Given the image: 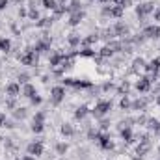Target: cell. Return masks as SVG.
<instances>
[{
  "label": "cell",
  "instance_id": "obj_7",
  "mask_svg": "<svg viewBox=\"0 0 160 160\" xmlns=\"http://www.w3.org/2000/svg\"><path fill=\"white\" fill-rule=\"evenodd\" d=\"M142 36H143L145 39H158L160 38V24H149V26H143Z\"/></svg>",
  "mask_w": 160,
  "mask_h": 160
},
{
  "label": "cell",
  "instance_id": "obj_31",
  "mask_svg": "<svg viewBox=\"0 0 160 160\" xmlns=\"http://www.w3.org/2000/svg\"><path fill=\"white\" fill-rule=\"evenodd\" d=\"M11 48V41L8 38H0V52H9Z\"/></svg>",
  "mask_w": 160,
  "mask_h": 160
},
{
  "label": "cell",
  "instance_id": "obj_2",
  "mask_svg": "<svg viewBox=\"0 0 160 160\" xmlns=\"http://www.w3.org/2000/svg\"><path fill=\"white\" fill-rule=\"evenodd\" d=\"M155 9H157V8H155L153 2H140V4H136V15H138V19H140L142 22H145V17L151 15Z\"/></svg>",
  "mask_w": 160,
  "mask_h": 160
},
{
  "label": "cell",
  "instance_id": "obj_11",
  "mask_svg": "<svg viewBox=\"0 0 160 160\" xmlns=\"http://www.w3.org/2000/svg\"><path fill=\"white\" fill-rule=\"evenodd\" d=\"M136 89H138L140 93H149V91H151V80H149L147 75H145V77H140V80L136 82Z\"/></svg>",
  "mask_w": 160,
  "mask_h": 160
},
{
  "label": "cell",
  "instance_id": "obj_57",
  "mask_svg": "<svg viewBox=\"0 0 160 160\" xmlns=\"http://www.w3.org/2000/svg\"><path fill=\"white\" fill-rule=\"evenodd\" d=\"M91 2H97V0H91Z\"/></svg>",
  "mask_w": 160,
  "mask_h": 160
},
{
  "label": "cell",
  "instance_id": "obj_37",
  "mask_svg": "<svg viewBox=\"0 0 160 160\" xmlns=\"http://www.w3.org/2000/svg\"><path fill=\"white\" fill-rule=\"evenodd\" d=\"M67 151H69V145H67V143H58V145H56V153H58V155H65Z\"/></svg>",
  "mask_w": 160,
  "mask_h": 160
},
{
  "label": "cell",
  "instance_id": "obj_42",
  "mask_svg": "<svg viewBox=\"0 0 160 160\" xmlns=\"http://www.w3.org/2000/svg\"><path fill=\"white\" fill-rule=\"evenodd\" d=\"M28 82H30V75H26V73H21V75H19V84L24 86V84H28Z\"/></svg>",
  "mask_w": 160,
  "mask_h": 160
},
{
  "label": "cell",
  "instance_id": "obj_52",
  "mask_svg": "<svg viewBox=\"0 0 160 160\" xmlns=\"http://www.w3.org/2000/svg\"><path fill=\"white\" fill-rule=\"evenodd\" d=\"M155 102H157V106L160 108V95H157V99H155Z\"/></svg>",
  "mask_w": 160,
  "mask_h": 160
},
{
  "label": "cell",
  "instance_id": "obj_22",
  "mask_svg": "<svg viewBox=\"0 0 160 160\" xmlns=\"http://www.w3.org/2000/svg\"><path fill=\"white\" fill-rule=\"evenodd\" d=\"M89 112H91V110H89L86 104H82V106H78V108L75 110V119H77V121H82L86 116H88V114H89Z\"/></svg>",
  "mask_w": 160,
  "mask_h": 160
},
{
  "label": "cell",
  "instance_id": "obj_14",
  "mask_svg": "<svg viewBox=\"0 0 160 160\" xmlns=\"http://www.w3.org/2000/svg\"><path fill=\"white\" fill-rule=\"evenodd\" d=\"M21 95H22V97H26V99H32L34 95H38V89H36V86H34V84H30V82H28V84H24V86L21 88Z\"/></svg>",
  "mask_w": 160,
  "mask_h": 160
},
{
  "label": "cell",
  "instance_id": "obj_38",
  "mask_svg": "<svg viewBox=\"0 0 160 160\" xmlns=\"http://www.w3.org/2000/svg\"><path fill=\"white\" fill-rule=\"evenodd\" d=\"M28 17H30L32 21H36V22H38V21H39V11H38V9H34V8H30V9H28Z\"/></svg>",
  "mask_w": 160,
  "mask_h": 160
},
{
  "label": "cell",
  "instance_id": "obj_21",
  "mask_svg": "<svg viewBox=\"0 0 160 160\" xmlns=\"http://www.w3.org/2000/svg\"><path fill=\"white\" fill-rule=\"evenodd\" d=\"M145 58H134V62H132V71L134 73H140V71H145Z\"/></svg>",
  "mask_w": 160,
  "mask_h": 160
},
{
  "label": "cell",
  "instance_id": "obj_16",
  "mask_svg": "<svg viewBox=\"0 0 160 160\" xmlns=\"http://www.w3.org/2000/svg\"><path fill=\"white\" fill-rule=\"evenodd\" d=\"M151 149H153V142H140L138 147H136V155L138 157H145Z\"/></svg>",
  "mask_w": 160,
  "mask_h": 160
},
{
  "label": "cell",
  "instance_id": "obj_54",
  "mask_svg": "<svg viewBox=\"0 0 160 160\" xmlns=\"http://www.w3.org/2000/svg\"><path fill=\"white\" fill-rule=\"evenodd\" d=\"M157 136H158V138H160V128H158V130H157Z\"/></svg>",
  "mask_w": 160,
  "mask_h": 160
},
{
  "label": "cell",
  "instance_id": "obj_30",
  "mask_svg": "<svg viewBox=\"0 0 160 160\" xmlns=\"http://www.w3.org/2000/svg\"><path fill=\"white\" fill-rule=\"evenodd\" d=\"M41 6H43L45 9H50V11H54V9L58 8V0H41Z\"/></svg>",
  "mask_w": 160,
  "mask_h": 160
},
{
  "label": "cell",
  "instance_id": "obj_24",
  "mask_svg": "<svg viewBox=\"0 0 160 160\" xmlns=\"http://www.w3.org/2000/svg\"><path fill=\"white\" fill-rule=\"evenodd\" d=\"M99 39H101V36H99V34H89L88 38H84V39H82V45H84V47H91V45H95Z\"/></svg>",
  "mask_w": 160,
  "mask_h": 160
},
{
  "label": "cell",
  "instance_id": "obj_13",
  "mask_svg": "<svg viewBox=\"0 0 160 160\" xmlns=\"http://www.w3.org/2000/svg\"><path fill=\"white\" fill-rule=\"evenodd\" d=\"M84 17H86V13L80 9V11H73V13H69V26H78L80 22L84 21Z\"/></svg>",
  "mask_w": 160,
  "mask_h": 160
},
{
  "label": "cell",
  "instance_id": "obj_35",
  "mask_svg": "<svg viewBox=\"0 0 160 160\" xmlns=\"http://www.w3.org/2000/svg\"><path fill=\"white\" fill-rule=\"evenodd\" d=\"M128 91H130V84H128L127 80H123V84L118 88V93H119V95H128Z\"/></svg>",
  "mask_w": 160,
  "mask_h": 160
},
{
  "label": "cell",
  "instance_id": "obj_29",
  "mask_svg": "<svg viewBox=\"0 0 160 160\" xmlns=\"http://www.w3.org/2000/svg\"><path fill=\"white\" fill-rule=\"evenodd\" d=\"M13 116H15V119H24V118L28 116V110H26L24 106H21V108H15V110H13Z\"/></svg>",
  "mask_w": 160,
  "mask_h": 160
},
{
  "label": "cell",
  "instance_id": "obj_48",
  "mask_svg": "<svg viewBox=\"0 0 160 160\" xmlns=\"http://www.w3.org/2000/svg\"><path fill=\"white\" fill-rule=\"evenodd\" d=\"M8 4H9V0H0V9H6Z\"/></svg>",
  "mask_w": 160,
  "mask_h": 160
},
{
  "label": "cell",
  "instance_id": "obj_45",
  "mask_svg": "<svg viewBox=\"0 0 160 160\" xmlns=\"http://www.w3.org/2000/svg\"><path fill=\"white\" fill-rule=\"evenodd\" d=\"M6 106H8V108H13V110H15V99H13V97H9V99L6 101Z\"/></svg>",
  "mask_w": 160,
  "mask_h": 160
},
{
  "label": "cell",
  "instance_id": "obj_18",
  "mask_svg": "<svg viewBox=\"0 0 160 160\" xmlns=\"http://www.w3.org/2000/svg\"><path fill=\"white\" fill-rule=\"evenodd\" d=\"M34 50L39 54V52H47V50H50V39L48 38H43L36 43V47H34Z\"/></svg>",
  "mask_w": 160,
  "mask_h": 160
},
{
  "label": "cell",
  "instance_id": "obj_26",
  "mask_svg": "<svg viewBox=\"0 0 160 160\" xmlns=\"http://www.w3.org/2000/svg\"><path fill=\"white\" fill-rule=\"evenodd\" d=\"M60 132H62L63 136H67V138L75 136V128H73V125H71V123H63V125H62V128H60Z\"/></svg>",
  "mask_w": 160,
  "mask_h": 160
},
{
  "label": "cell",
  "instance_id": "obj_40",
  "mask_svg": "<svg viewBox=\"0 0 160 160\" xmlns=\"http://www.w3.org/2000/svg\"><path fill=\"white\" fill-rule=\"evenodd\" d=\"M97 136H99V130H97V128H89V130H88V140H93V142H95Z\"/></svg>",
  "mask_w": 160,
  "mask_h": 160
},
{
  "label": "cell",
  "instance_id": "obj_15",
  "mask_svg": "<svg viewBox=\"0 0 160 160\" xmlns=\"http://www.w3.org/2000/svg\"><path fill=\"white\" fill-rule=\"evenodd\" d=\"M147 104H149V99H143V97H140V99L132 101V104H130V110H136V112H143V110L147 108Z\"/></svg>",
  "mask_w": 160,
  "mask_h": 160
},
{
  "label": "cell",
  "instance_id": "obj_19",
  "mask_svg": "<svg viewBox=\"0 0 160 160\" xmlns=\"http://www.w3.org/2000/svg\"><path fill=\"white\" fill-rule=\"evenodd\" d=\"M63 58H65L63 52H54V54L48 58V65H50V69H52V67H58V65L63 62Z\"/></svg>",
  "mask_w": 160,
  "mask_h": 160
},
{
  "label": "cell",
  "instance_id": "obj_53",
  "mask_svg": "<svg viewBox=\"0 0 160 160\" xmlns=\"http://www.w3.org/2000/svg\"><path fill=\"white\" fill-rule=\"evenodd\" d=\"M13 2H15V4H22L24 0H13Z\"/></svg>",
  "mask_w": 160,
  "mask_h": 160
},
{
  "label": "cell",
  "instance_id": "obj_28",
  "mask_svg": "<svg viewBox=\"0 0 160 160\" xmlns=\"http://www.w3.org/2000/svg\"><path fill=\"white\" fill-rule=\"evenodd\" d=\"M99 56H101L102 60H104V58H112V56H114V50H112L108 45H104V47L99 50Z\"/></svg>",
  "mask_w": 160,
  "mask_h": 160
},
{
  "label": "cell",
  "instance_id": "obj_10",
  "mask_svg": "<svg viewBox=\"0 0 160 160\" xmlns=\"http://www.w3.org/2000/svg\"><path fill=\"white\" fill-rule=\"evenodd\" d=\"M63 86H71V88H91L93 84L88 80H78V78H63L62 80Z\"/></svg>",
  "mask_w": 160,
  "mask_h": 160
},
{
  "label": "cell",
  "instance_id": "obj_3",
  "mask_svg": "<svg viewBox=\"0 0 160 160\" xmlns=\"http://www.w3.org/2000/svg\"><path fill=\"white\" fill-rule=\"evenodd\" d=\"M19 62H21V65L36 67V65H38V62H39V58H38V52H36L34 48H28V50H24V54H22V56H19Z\"/></svg>",
  "mask_w": 160,
  "mask_h": 160
},
{
  "label": "cell",
  "instance_id": "obj_23",
  "mask_svg": "<svg viewBox=\"0 0 160 160\" xmlns=\"http://www.w3.org/2000/svg\"><path fill=\"white\" fill-rule=\"evenodd\" d=\"M67 43H69V47H71V48H77V47L82 45V38H80L78 34H69Z\"/></svg>",
  "mask_w": 160,
  "mask_h": 160
},
{
  "label": "cell",
  "instance_id": "obj_39",
  "mask_svg": "<svg viewBox=\"0 0 160 160\" xmlns=\"http://www.w3.org/2000/svg\"><path fill=\"white\" fill-rule=\"evenodd\" d=\"M45 118H47V114L39 110V112H36V116H34V121H38V123H45Z\"/></svg>",
  "mask_w": 160,
  "mask_h": 160
},
{
  "label": "cell",
  "instance_id": "obj_51",
  "mask_svg": "<svg viewBox=\"0 0 160 160\" xmlns=\"http://www.w3.org/2000/svg\"><path fill=\"white\" fill-rule=\"evenodd\" d=\"M110 2H112L114 6H123V4H125V0H110Z\"/></svg>",
  "mask_w": 160,
  "mask_h": 160
},
{
  "label": "cell",
  "instance_id": "obj_6",
  "mask_svg": "<svg viewBox=\"0 0 160 160\" xmlns=\"http://www.w3.org/2000/svg\"><path fill=\"white\" fill-rule=\"evenodd\" d=\"M125 13L123 6H104L102 8V15L104 17H112V19H121Z\"/></svg>",
  "mask_w": 160,
  "mask_h": 160
},
{
  "label": "cell",
  "instance_id": "obj_33",
  "mask_svg": "<svg viewBox=\"0 0 160 160\" xmlns=\"http://www.w3.org/2000/svg\"><path fill=\"white\" fill-rule=\"evenodd\" d=\"M80 8H82V2H80V0H71L69 6H67L69 13H73V11H80Z\"/></svg>",
  "mask_w": 160,
  "mask_h": 160
},
{
  "label": "cell",
  "instance_id": "obj_25",
  "mask_svg": "<svg viewBox=\"0 0 160 160\" xmlns=\"http://www.w3.org/2000/svg\"><path fill=\"white\" fill-rule=\"evenodd\" d=\"M145 127L151 130V132H155L157 134V130L160 128V119H155V118H149L147 119V123H145Z\"/></svg>",
  "mask_w": 160,
  "mask_h": 160
},
{
  "label": "cell",
  "instance_id": "obj_8",
  "mask_svg": "<svg viewBox=\"0 0 160 160\" xmlns=\"http://www.w3.org/2000/svg\"><path fill=\"white\" fill-rule=\"evenodd\" d=\"M112 30H114V36H118L121 39H125V38L130 36V28H128V24H125L123 21H118V22L112 26Z\"/></svg>",
  "mask_w": 160,
  "mask_h": 160
},
{
  "label": "cell",
  "instance_id": "obj_43",
  "mask_svg": "<svg viewBox=\"0 0 160 160\" xmlns=\"http://www.w3.org/2000/svg\"><path fill=\"white\" fill-rule=\"evenodd\" d=\"M30 102H32L34 106H39L41 102H43V97H41V95H34V97L30 99Z\"/></svg>",
  "mask_w": 160,
  "mask_h": 160
},
{
  "label": "cell",
  "instance_id": "obj_9",
  "mask_svg": "<svg viewBox=\"0 0 160 160\" xmlns=\"http://www.w3.org/2000/svg\"><path fill=\"white\" fill-rule=\"evenodd\" d=\"M26 151H28V155H32V157H41V155H43V151H45L43 142H41V140H34L32 143H28V145H26Z\"/></svg>",
  "mask_w": 160,
  "mask_h": 160
},
{
  "label": "cell",
  "instance_id": "obj_50",
  "mask_svg": "<svg viewBox=\"0 0 160 160\" xmlns=\"http://www.w3.org/2000/svg\"><path fill=\"white\" fill-rule=\"evenodd\" d=\"M4 125H6V114L0 112V127H4Z\"/></svg>",
  "mask_w": 160,
  "mask_h": 160
},
{
  "label": "cell",
  "instance_id": "obj_12",
  "mask_svg": "<svg viewBox=\"0 0 160 160\" xmlns=\"http://www.w3.org/2000/svg\"><path fill=\"white\" fill-rule=\"evenodd\" d=\"M6 95L17 99V97L21 95V84H19V82H11V84H8V86H6Z\"/></svg>",
  "mask_w": 160,
  "mask_h": 160
},
{
  "label": "cell",
  "instance_id": "obj_49",
  "mask_svg": "<svg viewBox=\"0 0 160 160\" xmlns=\"http://www.w3.org/2000/svg\"><path fill=\"white\" fill-rule=\"evenodd\" d=\"M28 2H30V8H34V9H36L38 4H41V0H28Z\"/></svg>",
  "mask_w": 160,
  "mask_h": 160
},
{
  "label": "cell",
  "instance_id": "obj_41",
  "mask_svg": "<svg viewBox=\"0 0 160 160\" xmlns=\"http://www.w3.org/2000/svg\"><path fill=\"white\" fill-rule=\"evenodd\" d=\"M99 127H101V130H104V132H106V130L110 128V121L104 119V118H101V123H99Z\"/></svg>",
  "mask_w": 160,
  "mask_h": 160
},
{
  "label": "cell",
  "instance_id": "obj_32",
  "mask_svg": "<svg viewBox=\"0 0 160 160\" xmlns=\"http://www.w3.org/2000/svg\"><path fill=\"white\" fill-rule=\"evenodd\" d=\"M50 24H52V19H50V17H43V19H39V21L36 22L38 28H48Z\"/></svg>",
  "mask_w": 160,
  "mask_h": 160
},
{
  "label": "cell",
  "instance_id": "obj_17",
  "mask_svg": "<svg viewBox=\"0 0 160 160\" xmlns=\"http://www.w3.org/2000/svg\"><path fill=\"white\" fill-rule=\"evenodd\" d=\"M145 71L147 73H160V56L153 58L151 62L145 63Z\"/></svg>",
  "mask_w": 160,
  "mask_h": 160
},
{
  "label": "cell",
  "instance_id": "obj_56",
  "mask_svg": "<svg viewBox=\"0 0 160 160\" xmlns=\"http://www.w3.org/2000/svg\"><path fill=\"white\" fill-rule=\"evenodd\" d=\"M158 88H160V80H158Z\"/></svg>",
  "mask_w": 160,
  "mask_h": 160
},
{
  "label": "cell",
  "instance_id": "obj_5",
  "mask_svg": "<svg viewBox=\"0 0 160 160\" xmlns=\"http://www.w3.org/2000/svg\"><path fill=\"white\" fill-rule=\"evenodd\" d=\"M63 99H65V86H54L50 89V102L54 106H58Z\"/></svg>",
  "mask_w": 160,
  "mask_h": 160
},
{
  "label": "cell",
  "instance_id": "obj_55",
  "mask_svg": "<svg viewBox=\"0 0 160 160\" xmlns=\"http://www.w3.org/2000/svg\"><path fill=\"white\" fill-rule=\"evenodd\" d=\"M158 153H160V145H158Z\"/></svg>",
  "mask_w": 160,
  "mask_h": 160
},
{
  "label": "cell",
  "instance_id": "obj_1",
  "mask_svg": "<svg viewBox=\"0 0 160 160\" xmlns=\"http://www.w3.org/2000/svg\"><path fill=\"white\" fill-rule=\"evenodd\" d=\"M110 112H112V101H99L89 114H93L97 119H101V118H106Z\"/></svg>",
  "mask_w": 160,
  "mask_h": 160
},
{
  "label": "cell",
  "instance_id": "obj_46",
  "mask_svg": "<svg viewBox=\"0 0 160 160\" xmlns=\"http://www.w3.org/2000/svg\"><path fill=\"white\" fill-rule=\"evenodd\" d=\"M19 17H28V9L21 6V8H19Z\"/></svg>",
  "mask_w": 160,
  "mask_h": 160
},
{
  "label": "cell",
  "instance_id": "obj_20",
  "mask_svg": "<svg viewBox=\"0 0 160 160\" xmlns=\"http://www.w3.org/2000/svg\"><path fill=\"white\" fill-rule=\"evenodd\" d=\"M121 140L125 142V143H132L134 140H136V136H134V132H132V128L128 127V128H121Z\"/></svg>",
  "mask_w": 160,
  "mask_h": 160
},
{
  "label": "cell",
  "instance_id": "obj_36",
  "mask_svg": "<svg viewBox=\"0 0 160 160\" xmlns=\"http://www.w3.org/2000/svg\"><path fill=\"white\" fill-rule=\"evenodd\" d=\"M30 128H32V132H34V134H41V132L45 130V123H38V121H34Z\"/></svg>",
  "mask_w": 160,
  "mask_h": 160
},
{
  "label": "cell",
  "instance_id": "obj_27",
  "mask_svg": "<svg viewBox=\"0 0 160 160\" xmlns=\"http://www.w3.org/2000/svg\"><path fill=\"white\" fill-rule=\"evenodd\" d=\"M78 56H82V58H95V50L91 47H84L82 50H78Z\"/></svg>",
  "mask_w": 160,
  "mask_h": 160
},
{
  "label": "cell",
  "instance_id": "obj_4",
  "mask_svg": "<svg viewBox=\"0 0 160 160\" xmlns=\"http://www.w3.org/2000/svg\"><path fill=\"white\" fill-rule=\"evenodd\" d=\"M95 142L99 143V147L102 151H112L114 149V142H112V136L108 132H99V136H97Z\"/></svg>",
  "mask_w": 160,
  "mask_h": 160
},
{
  "label": "cell",
  "instance_id": "obj_47",
  "mask_svg": "<svg viewBox=\"0 0 160 160\" xmlns=\"http://www.w3.org/2000/svg\"><path fill=\"white\" fill-rule=\"evenodd\" d=\"M153 17H155V21H160V8H157V9L153 11Z\"/></svg>",
  "mask_w": 160,
  "mask_h": 160
},
{
  "label": "cell",
  "instance_id": "obj_34",
  "mask_svg": "<svg viewBox=\"0 0 160 160\" xmlns=\"http://www.w3.org/2000/svg\"><path fill=\"white\" fill-rule=\"evenodd\" d=\"M130 104H132V101L127 95H123V99L119 101V108L121 110H130Z\"/></svg>",
  "mask_w": 160,
  "mask_h": 160
},
{
  "label": "cell",
  "instance_id": "obj_44",
  "mask_svg": "<svg viewBox=\"0 0 160 160\" xmlns=\"http://www.w3.org/2000/svg\"><path fill=\"white\" fill-rule=\"evenodd\" d=\"M112 89H116V86L112 82H104L102 84V91H112Z\"/></svg>",
  "mask_w": 160,
  "mask_h": 160
}]
</instances>
